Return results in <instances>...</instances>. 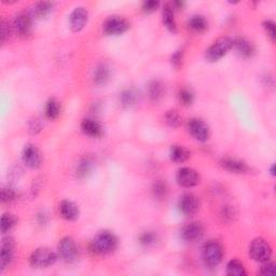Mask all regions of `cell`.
I'll return each mask as SVG.
<instances>
[{
	"label": "cell",
	"instance_id": "6da1fadb",
	"mask_svg": "<svg viewBox=\"0 0 276 276\" xmlns=\"http://www.w3.org/2000/svg\"><path fill=\"white\" fill-rule=\"evenodd\" d=\"M118 247V238L112 232L101 231L92 241V250L97 255H108Z\"/></svg>",
	"mask_w": 276,
	"mask_h": 276
},
{
	"label": "cell",
	"instance_id": "7a4b0ae2",
	"mask_svg": "<svg viewBox=\"0 0 276 276\" xmlns=\"http://www.w3.org/2000/svg\"><path fill=\"white\" fill-rule=\"evenodd\" d=\"M223 257L222 246L217 241H208L202 249V259L207 268H216Z\"/></svg>",
	"mask_w": 276,
	"mask_h": 276
},
{
	"label": "cell",
	"instance_id": "3957f363",
	"mask_svg": "<svg viewBox=\"0 0 276 276\" xmlns=\"http://www.w3.org/2000/svg\"><path fill=\"white\" fill-rule=\"evenodd\" d=\"M233 48V40L228 37L219 38L207 49L205 53V57L208 62H218L224 55L228 53Z\"/></svg>",
	"mask_w": 276,
	"mask_h": 276
},
{
	"label": "cell",
	"instance_id": "277c9868",
	"mask_svg": "<svg viewBox=\"0 0 276 276\" xmlns=\"http://www.w3.org/2000/svg\"><path fill=\"white\" fill-rule=\"evenodd\" d=\"M57 260V255L47 247L36 249L29 257L30 266L36 269H45L53 266Z\"/></svg>",
	"mask_w": 276,
	"mask_h": 276
},
{
	"label": "cell",
	"instance_id": "5b68a950",
	"mask_svg": "<svg viewBox=\"0 0 276 276\" xmlns=\"http://www.w3.org/2000/svg\"><path fill=\"white\" fill-rule=\"evenodd\" d=\"M248 254L250 258L258 261L266 262L269 261L272 256V248L270 244L262 237H257L250 243L248 248Z\"/></svg>",
	"mask_w": 276,
	"mask_h": 276
},
{
	"label": "cell",
	"instance_id": "8992f818",
	"mask_svg": "<svg viewBox=\"0 0 276 276\" xmlns=\"http://www.w3.org/2000/svg\"><path fill=\"white\" fill-rule=\"evenodd\" d=\"M130 27L125 18L121 16H109L103 24L104 33L108 36H119L124 34Z\"/></svg>",
	"mask_w": 276,
	"mask_h": 276
},
{
	"label": "cell",
	"instance_id": "52a82bcc",
	"mask_svg": "<svg viewBox=\"0 0 276 276\" xmlns=\"http://www.w3.org/2000/svg\"><path fill=\"white\" fill-rule=\"evenodd\" d=\"M57 250L58 256L65 262H73L77 259L79 254L77 244L75 240L70 236H66L59 241Z\"/></svg>",
	"mask_w": 276,
	"mask_h": 276
},
{
	"label": "cell",
	"instance_id": "ba28073f",
	"mask_svg": "<svg viewBox=\"0 0 276 276\" xmlns=\"http://www.w3.org/2000/svg\"><path fill=\"white\" fill-rule=\"evenodd\" d=\"M22 160L27 167L35 169V168H38L41 165L42 157L39 149L37 148L35 145L27 144L23 149Z\"/></svg>",
	"mask_w": 276,
	"mask_h": 276
},
{
	"label": "cell",
	"instance_id": "9c48e42d",
	"mask_svg": "<svg viewBox=\"0 0 276 276\" xmlns=\"http://www.w3.org/2000/svg\"><path fill=\"white\" fill-rule=\"evenodd\" d=\"M200 200L196 195L192 193L183 194L178 201L179 211L186 216H193L200 210Z\"/></svg>",
	"mask_w": 276,
	"mask_h": 276
},
{
	"label": "cell",
	"instance_id": "30bf717a",
	"mask_svg": "<svg viewBox=\"0 0 276 276\" xmlns=\"http://www.w3.org/2000/svg\"><path fill=\"white\" fill-rule=\"evenodd\" d=\"M176 180L178 185L185 188H192L200 182V175L196 170L190 167H181L177 171Z\"/></svg>",
	"mask_w": 276,
	"mask_h": 276
},
{
	"label": "cell",
	"instance_id": "8fae6325",
	"mask_svg": "<svg viewBox=\"0 0 276 276\" xmlns=\"http://www.w3.org/2000/svg\"><path fill=\"white\" fill-rule=\"evenodd\" d=\"M188 131L199 142H206L210 138V127L201 119L193 118L189 120Z\"/></svg>",
	"mask_w": 276,
	"mask_h": 276
},
{
	"label": "cell",
	"instance_id": "7c38bea8",
	"mask_svg": "<svg viewBox=\"0 0 276 276\" xmlns=\"http://www.w3.org/2000/svg\"><path fill=\"white\" fill-rule=\"evenodd\" d=\"M33 20L34 18L29 12H20L15 15L12 26H13V29L18 36L25 37L30 33Z\"/></svg>",
	"mask_w": 276,
	"mask_h": 276
},
{
	"label": "cell",
	"instance_id": "4fadbf2b",
	"mask_svg": "<svg viewBox=\"0 0 276 276\" xmlns=\"http://www.w3.org/2000/svg\"><path fill=\"white\" fill-rule=\"evenodd\" d=\"M89 12L84 7H77L69 15V26L72 32H80L87 25Z\"/></svg>",
	"mask_w": 276,
	"mask_h": 276
},
{
	"label": "cell",
	"instance_id": "5bb4252c",
	"mask_svg": "<svg viewBox=\"0 0 276 276\" xmlns=\"http://www.w3.org/2000/svg\"><path fill=\"white\" fill-rule=\"evenodd\" d=\"M14 255V240L11 236H5L2 238L1 242V253H0V267L1 271L7 269L12 260H13Z\"/></svg>",
	"mask_w": 276,
	"mask_h": 276
},
{
	"label": "cell",
	"instance_id": "9a60e30c",
	"mask_svg": "<svg viewBox=\"0 0 276 276\" xmlns=\"http://www.w3.org/2000/svg\"><path fill=\"white\" fill-rule=\"evenodd\" d=\"M181 238L186 242H196L204 235V226L201 222L194 221L188 223L181 230Z\"/></svg>",
	"mask_w": 276,
	"mask_h": 276
},
{
	"label": "cell",
	"instance_id": "2e32d148",
	"mask_svg": "<svg viewBox=\"0 0 276 276\" xmlns=\"http://www.w3.org/2000/svg\"><path fill=\"white\" fill-rule=\"evenodd\" d=\"M220 165L225 169L230 171L233 174H245L249 170V167L247 163H245L242 160H238L235 158H223L221 161H220Z\"/></svg>",
	"mask_w": 276,
	"mask_h": 276
},
{
	"label": "cell",
	"instance_id": "e0dca14e",
	"mask_svg": "<svg viewBox=\"0 0 276 276\" xmlns=\"http://www.w3.org/2000/svg\"><path fill=\"white\" fill-rule=\"evenodd\" d=\"M233 48H235L236 52L244 58H249L255 53L254 45L244 37H236L233 39Z\"/></svg>",
	"mask_w": 276,
	"mask_h": 276
},
{
	"label": "cell",
	"instance_id": "ac0fdd59",
	"mask_svg": "<svg viewBox=\"0 0 276 276\" xmlns=\"http://www.w3.org/2000/svg\"><path fill=\"white\" fill-rule=\"evenodd\" d=\"M58 211L60 216L64 219L68 220V221H73V220H76L79 217L78 205L69 200H64L60 202Z\"/></svg>",
	"mask_w": 276,
	"mask_h": 276
},
{
	"label": "cell",
	"instance_id": "d6986e66",
	"mask_svg": "<svg viewBox=\"0 0 276 276\" xmlns=\"http://www.w3.org/2000/svg\"><path fill=\"white\" fill-rule=\"evenodd\" d=\"M81 130L85 135L93 138H98L103 135L102 125L93 119H84L81 122Z\"/></svg>",
	"mask_w": 276,
	"mask_h": 276
},
{
	"label": "cell",
	"instance_id": "ffe728a7",
	"mask_svg": "<svg viewBox=\"0 0 276 276\" xmlns=\"http://www.w3.org/2000/svg\"><path fill=\"white\" fill-rule=\"evenodd\" d=\"M175 9L173 8L171 3H165L163 7V23L170 33L175 34L177 32V24L175 21Z\"/></svg>",
	"mask_w": 276,
	"mask_h": 276
},
{
	"label": "cell",
	"instance_id": "44dd1931",
	"mask_svg": "<svg viewBox=\"0 0 276 276\" xmlns=\"http://www.w3.org/2000/svg\"><path fill=\"white\" fill-rule=\"evenodd\" d=\"M148 95L152 102H160L165 94V85L159 80H152L148 84Z\"/></svg>",
	"mask_w": 276,
	"mask_h": 276
},
{
	"label": "cell",
	"instance_id": "7402d4cb",
	"mask_svg": "<svg viewBox=\"0 0 276 276\" xmlns=\"http://www.w3.org/2000/svg\"><path fill=\"white\" fill-rule=\"evenodd\" d=\"M53 4L50 1L36 2L28 12L33 18H42L47 16L52 11Z\"/></svg>",
	"mask_w": 276,
	"mask_h": 276
},
{
	"label": "cell",
	"instance_id": "603a6c76",
	"mask_svg": "<svg viewBox=\"0 0 276 276\" xmlns=\"http://www.w3.org/2000/svg\"><path fill=\"white\" fill-rule=\"evenodd\" d=\"M110 79V68L106 64H100L93 72V81L97 85L106 84Z\"/></svg>",
	"mask_w": 276,
	"mask_h": 276
},
{
	"label": "cell",
	"instance_id": "cb8c5ba5",
	"mask_svg": "<svg viewBox=\"0 0 276 276\" xmlns=\"http://www.w3.org/2000/svg\"><path fill=\"white\" fill-rule=\"evenodd\" d=\"M169 157L176 163H183L190 158V152L187 148L180 145H174L170 147Z\"/></svg>",
	"mask_w": 276,
	"mask_h": 276
},
{
	"label": "cell",
	"instance_id": "d4e9b609",
	"mask_svg": "<svg viewBox=\"0 0 276 276\" xmlns=\"http://www.w3.org/2000/svg\"><path fill=\"white\" fill-rule=\"evenodd\" d=\"M188 26L190 29L193 30L195 33H203L207 29L208 23L205 16L201 14H195L189 18Z\"/></svg>",
	"mask_w": 276,
	"mask_h": 276
},
{
	"label": "cell",
	"instance_id": "484cf974",
	"mask_svg": "<svg viewBox=\"0 0 276 276\" xmlns=\"http://www.w3.org/2000/svg\"><path fill=\"white\" fill-rule=\"evenodd\" d=\"M94 168V162L92 161L90 158H84L79 162L77 166V176L79 178H87V177L92 173V170Z\"/></svg>",
	"mask_w": 276,
	"mask_h": 276
},
{
	"label": "cell",
	"instance_id": "4316f807",
	"mask_svg": "<svg viewBox=\"0 0 276 276\" xmlns=\"http://www.w3.org/2000/svg\"><path fill=\"white\" fill-rule=\"evenodd\" d=\"M60 106L55 98H50L45 106V114L49 120H55L59 115Z\"/></svg>",
	"mask_w": 276,
	"mask_h": 276
},
{
	"label": "cell",
	"instance_id": "83f0119b",
	"mask_svg": "<svg viewBox=\"0 0 276 276\" xmlns=\"http://www.w3.org/2000/svg\"><path fill=\"white\" fill-rule=\"evenodd\" d=\"M226 274L230 276H245L246 270L240 260L233 259L226 265Z\"/></svg>",
	"mask_w": 276,
	"mask_h": 276
},
{
	"label": "cell",
	"instance_id": "f1b7e54d",
	"mask_svg": "<svg viewBox=\"0 0 276 276\" xmlns=\"http://www.w3.org/2000/svg\"><path fill=\"white\" fill-rule=\"evenodd\" d=\"M137 100H138V95L136 92L132 89L124 90L120 94V102L122 104V106H124V107L134 106L135 104L137 103Z\"/></svg>",
	"mask_w": 276,
	"mask_h": 276
},
{
	"label": "cell",
	"instance_id": "f546056e",
	"mask_svg": "<svg viewBox=\"0 0 276 276\" xmlns=\"http://www.w3.org/2000/svg\"><path fill=\"white\" fill-rule=\"evenodd\" d=\"M16 222H17V219L14 215H12L10 213L3 214L1 217V224H0L1 225V232L3 233V234L8 233L9 231H11L14 228Z\"/></svg>",
	"mask_w": 276,
	"mask_h": 276
},
{
	"label": "cell",
	"instance_id": "4dcf8cb0",
	"mask_svg": "<svg viewBox=\"0 0 276 276\" xmlns=\"http://www.w3.org/2000/svg\"><path fill=\"white\" fill-rule=\"evenodd\" d=\"M139 243L143 245V246L146 247H150L153 246L158 241V236L155 232H151V231H147L142 233V234L139 235Z\"/></svg>",
	"mask_w": 276,
	"mask_h": 276
},
{
	"label": "cell",
	"instance_id": "1f68e13d",
	"mask_svg": "<svg viewBox=\"0 0 276 276\" xmlns=\"http://www.w3.org/2000/svg\"><path fill=\"white\" fill-rule=\"evenodd\" d=\"M152 192H153V195H155L157 199H159V200L164 199L165 196H166V193H167L166 183H165L162 180L156 181L155 185H153V188H152Z\"/></svg>",
	"mask_w": 276,
	"mask_h": 276
},
{
	"label": "cell",
	"instance_id": "d6a6232c",
	"mask_svg": "<svg viewBox=\"0 0 276 276\" xmlns=\"http://www.w3.org/2000/svg\"><path fill=\"white\" fill-rule=\"evenodd\" d=\"M165 121L171 127H177L181 124V116L176 110H169L165 114Z\"/></svg>",
	"mask_w": 276,
	"mask_h": 276
},
{
	"label": "cell",
	"instance_id": "836d02e7",
	"mask_svg": "<svg viewBox=\"0 0 276 276\" xmlns=\"http://www.w3.org/2000/svg\"><path fill=\"white\" fill-rule=\"evenodd\" d=\"M178 98H179V102L183 106H190L192 105V103L194 101V94L191 90L185 88L179 91Z\"/></svg>",
	"mask_w": 276,
	"mask_h": 276
},
{
	"label": "cell",
	"instance_id": "e575fe53",
	"mask_svg": "<svg viewBox=\"0 0 276 276\" xmlns=\"http://www.w3.org/2000/svg\"><path fill=\"white\" fill-rule=\"evenodd\" d=\"M12 28H13V26H11V24L8 21L2 20L1 23H0V38H1V44H4L10 38Z\"/></svg>",
	"mask_w": 276,
	"mask_h": 276
},
{
	"label": "cell",
	"instance_id": "d590c367",
	"mask_svg": "<svg viewBox=\"0 0 276 276\" xmlns=\"http://www.w3.org/2000/svg\"><path fill=\"white\" fill-rule=\"evenodd\" d=\"M16 198V191L12 187H4L1 190V201L3 203H10Z\"/></svg>",
	"mask_w": 276,
	"mask_h": 276
},
{
	"label": "cell",
	"instance_id": "8d00e7d4",
	"mask_svg": "<svg viewBox=\"0 0 276 276\" xmlns=\"http://www.w3.org/2000/svg\"><path fill=\"white\" fill-rule=\"evenodd\" d=\"M263 28H265L268 37L271 39L272 42L275 41L276 38V30H275V23L271 20H267L263 22Z\"/></svg>",
	"mask_w": 276,
	"mask_h": 276
},
{
	"label": "cell",
	"instance_id": "74e56055",
	"mask_svg": "<svg viewBox=\"0 0 276 276\" xmlns=\"http://www.w3.org/2000/svg\"><path fill=\"white\" fill-rule=\"evenodd\" d=\"M159 5H160V2L156 1V0H149V1H145L143 3V11L145 13H152V12H155L158 8Z\"/></svg>",
	"mask_w": 276,
	"mask_h": 276
},
{
	"label": "cell",
	"instance_id": "f35d334b",
	"mask_svg": "<svg viewBox=\"0 0 276 276\" xmlns=\"http://www.w3.org/2000/svg\"><path fill=\"white\" fill-rule=\"evenodd\" d=\"M263 263V266L261 267L260 269V274L261 275H273L275 273V265H274V262H269V261H266V262H262Z\"/></svg>",
	"mask_w": 276,
	"mask_h": 276
},
{
	"label": "cell",
	"instance_id": "ab89813d",
	"mask_svg": "<svg viewBox=\"0 0 276 276\" xmlns=\"http://www.w3.org/2000/svg\"><path fill=\"white\" fill-rule=\"evenodd\" d=\"M28 128H29V132L32 133V134L39 133L40 130H41V124H40V122L38 121V119L30 120Z\"/></svg>",
	"mask_w": 276,
	"mask_h": 276
},
{
	"label": "cell",
	"instance_id": "60d3db41",
	"mask_svg": "<svg viewBox=\"0 0 276 276\" xmlns=\"http://www.w3.org/2000/svg\"><path fill=\"white\" fill-rule=\"evenodd\" d=\"M181 59H182V51H176L173 56H171V63L175 67H178L181 64Z\"/></svg>",
	"mask_w": 276,
	"mask_h": 276
},
{
	"label": "cell",
	"instance_id": "b9f144b4",
	"mask_svg": "<svg viewBox=\"0 0 276 276\" xmlns=\"http://www.w3.org/2000/svg\"><path fill=\"white\" fill-rule=\"evenodd\" d=\"M271 174L274 175V165H272V167H271Z\"/></svg>",
	"mask_w": 276,
	"mask_h": 276
}]
</instances>
